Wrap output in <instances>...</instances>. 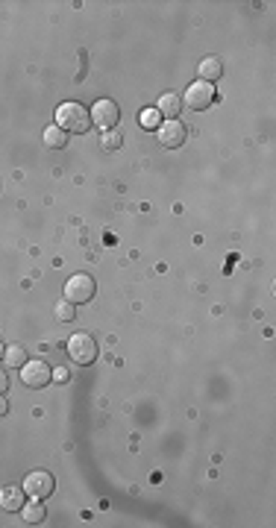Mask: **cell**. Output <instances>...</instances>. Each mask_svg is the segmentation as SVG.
<instances>
[{
    "instance_id": "52a82bcc",
    "label": "cell",
    "mask_w": 276,
    "mask_h": 528,
    "mask_svg": "<svg viewBox=\"0 0 276 528\" xmlns=\"http://www.w3.org/2000/svg\"><path fill=\"white\" fill-rule=\"evenodd\" d=\"M21 379H24L27 387H48L50 379H53V370L48 367V361H27L21 367Z\"/></svg>"
},
{
    "instance_id": "8992f818",
    "label": "cell",
    "mask_w": 276,
    "mask_h": 528,
    "mask_svg": "<svg viewBox=\"0 0 276 528\" xmlns=\"http://www.w3.org/2000/svg\"><path fill=\"white\" fill-rule=\"evenodd\" d=\"M121 121V109L115 100H97L95 109H91V124L100 129H115Z\"/></svg>"
},
{
    "instance_id": "5b68a950",
    "label": "cell",
    "mask_w": 276,
    "mask_h": 528,
    "mask_svg": "<svg viewBox=\"0 0 276 528\" xmlns=\"http://www.w3.org/2000/svg\"><path fill=\"white\" fill-rule=\"evenodd\" d=\"M156 133H159V144L165 150H177V147L186 144V138H188L186 124H179V121H162Z\"/></svg>"
},
{
    "instance_id": "44dd1931",
    "label": "cell",
    "mask_w": 276,
    "mask_h": 528,
    "mask_svg": "<svg viewBox=\"0 0 276 528\" xmlns=\"http://www.w3.org/2000/svg\"><path fill=\"white\" fill-rule=\"evenodd\" d=\"M3 352H6V346H3V340H0V358H3Z\"/></svg>"
},
{
    "instance_id": "ffe728a7",
    "label": "cell",
    "mask_w": 276,
    "mask_h": 528,
    "mask_svg": "<svg viewBox=\"0 0 276 528\" xmlns=\"http://www.w3.org/2000/svg\"><path fill=\"white\" fill-rule=\"evenodd\" d=\"M53 379H59V382H65V379H68V373H65V370H56V373H53Z\"/></svg>"
},
{
    "instance_id": "5bb4252c",
    "label": "cell",
    "mask_w": 276,
    "mask_h": 528,
    "mask_svg": "<svg viewBox=\"0 0 276 528\" xmlns=\"http://www.w3.org/2000/svg\"><path fill=\"white\" fill-rule=\"evenodd\" d=\"M27 358V352H24V346H9L6 352H3V361H6V367H24V361Z\"/></svg>"
},
{
    "instance_id": "7c38bea8",
    "label": "cell",
    "mask_w": 276,
    "mask_h": 528,
    "mask_svg": "<svg viewBox=\"0 0 276 528\" xmlns=\"http://www.w3.org/2000/svg\"><path fill=\"white\" fill-rule=\"evenodd\" d=\"M44 144L53 147V150H62V147H68V133H65L62 126L50 124L48 129H44Z\"/></svg>"
},
{
    "instance_id": "7a4b0ae2",
    "label": "cell",
    "mask_w": 276,
    "mask_h": 528,
    "mask_svg": "<svg viewBox=\"0 0 276 528\" xmlns=\"http://www.w3.org/2000/svg\"><path fill=\"white\" fill-rule=\"evenodd\" d=\"M95 291H97V285H95V279H91L88 273H74L65 282V300L74 302V305L91 302L95 300Z\"/></svg>"
},
{
    "instance_id": "277c9868",
    "label": "cell",
    "mask_w": 276,
    "mask_h": 528,
    "mask_svg": "<svg viewBox=\"0 0 276 528\" xmlns=\"http://www.w3.org/2000/svg\"><path fill=\"white\" fill-rule=\"evenodd\" d=\"M217 100V94H215V86L212 82H191L188 91H186V100H182V106H188V109L194 112H203V109H209V106Z\"/></svg>"
},
{
    "instance_id": "30bf717a",
    "label": "cell",
    "mask_w": 276,
    "mask_h": 528,
    "mask_svg": "<svg viewBox=\"0 0 276 528\" xmlns=\"http://www.w3.org/2000/svg\"><path fill=\"white\" fill-rule=\"evenodd\" d=\"M156 112H159V115H165L168 121H177V115L182 112V97H177L174 91H165L162 97H159Z\"/></svg>"
},
{
    "instance_id": "ac0fdd59",
    "label": "cell",
    "mask_w": 276,
    "mask_h": 528,
    "mask_svg": "<svg viewBox=\"0 0 276 528\" xmlns=\"http://www.w3.org/2000/svg\"><path fill=\"white\" fill-rule=\"evenodd\" d=\"M6 387H9V375L6 370H0V393H6Z\"/></svg>"
},
{
    "instance_id": "3957f363",
    "label": "cell",
    "mask_w": 276,
    "mask_h": 528,
    "mask_svg": "<svg viewBox=\"0 0 276 528\" xmlns=\"http://www.w3.org/2000/svg\"><path fill=\"white\" fill-rule=\"evenodd\" d=\"M97 344H95V338H91L88 332H77L71 335V340H68V355H71V361L77 364H95L97 361Z\"/></svg>"
},
{
    "instance_id": "8fae6325",
    "label": "cell",
    "mask_w": 276,
    "mask_h": 528,
    "mask_svg": "<svg viewBox=\"0 0 276 528\" xmlns=\"http://www.w3.org/2000/svg\"><path fill=\"white\" fill-rule=\"evenodd\" d=\"M200 77H203V82H212L215 86V79L224 77V62L217 56H206L200 62Z\"/></svg>"
},
{
    "instance_id": "6da1fadb",
    "label": "cell",
    "mask_w": 276,
    "mask_h": 528,
    "mask_svg": "<svg viewBox=\"0 0 276 528\" xmlns=\"http://www.w3.org/2000/svg\"><path fill=\"white\" fill-rule=\"evenodd\" d=\"M56 126H62L65 133L83 135L91 129V112L83 103H62L59 109H56Z\"/></svg>"
},
{
    "instance_id": "2e32d148",
    "label": "cell",
    "mask_w": 276,
    "mask_h": 528,
    "mask_svg": "<svg viewBox=\"0 0 276 528\" xmlns=\"http://www.w3.org/2000/svg\"><path fill=\"white\" fill-rule=\"evenodd\" d=\"M138 121H141V126H144V129H159V124H162V115H159L156 109H144Z\"/></svg>"
},
{
    "instance_id": "e0dca14e",
    "label": "cell",
    "mask_w": 276,
    "mask_h": 528,
    "mask_svg": "<svg viewBox=\"0 0 276 528\" xmlns=\"http://www.w3.org/2000/svg\"><path fill=\"white\" fill-rule=\"evenodd\" d=\"M56 317H59V320L62 323H68V320H74V317H77V309H74V302H59V305H56Z\"/></svg>"
},
{
    "instance_id": "d6986e66",
    "label": "cell",
    "mask_w": 276,
    "mask_h": 528,
    "mask_svg": "<svg viewBox=\"0 0 276 528\" xmlns=\"http://www.w3.org/2000/svg\"><path fill=\"white\" fill-rule=\"evenodd\" d=\"M6 411H9V402H6V399H3V393H0V417H3Z\"/></svg>"
},
{
    "instance_id": "9c48e42d",
    "label": "cell",
    "mask_w": 276,
    "mask_h": 528,
    "mask_svg": "<svg viewBox=\"0 0 276 528\" xmlns=\"http://www.w3.org/2000/svg\"><path fill=\"white\" fill-rule=\"evenodd\" d=\"M24 490L21 487H3L0 490V508L9 511V514H18V511H24Z\"/></svg>"
},
{
    "instance_id": "9a60e30c",
    "label": "cell",
    "mask_w": 276,
    "mask_h": 528,
    "mask_svg": "<svg viewBox=\"0 0 276 528\" xmlns=\"http://www.w3.org/2000/svg\"><path fill=\"white\" fill-rule=\"evenodd\" d=\"M121 141H124V138H121V133H118V129H106V133H103V141H100V144L106 147L109 153H115V150L121 147Z\"/></svg>"
},
{
    "instance_id": "ba28073f",
    "label": "cell",
    "mask_w": 276,
    "mask_h": 528,
    "mask_svg": "<svg viewBox=\"0 0 276 528\" xmlns=\"http://www.w3.org/2000/svg\"><path fill=\"white\" fill-rule=\"evenodd\" d=\"M24 493L32 499H48L53 493V476L44 473V469H36V473H30L24 478Z\"/></svg>"
},
{
    "instance_id": "4fadbf2b",
    "label": "cell",
    "mask_w": 276,
    "mask_h": 528,
    "mask_svg": "<svg viewBox=\"0 0 276 528\" xmlns=\"http://www.w3.org/2000/svg\"><path fill=\"white\" fill-rule=\"evenodd\" d=\"M44 516H48V511H44V505H41L39 499L30 502V505H24V522L39 525V522H44Z\"/></svg>"
}]
</instances>
